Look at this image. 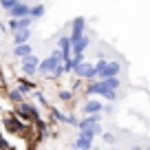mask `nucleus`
<instances>
[{
  "instance_id": "nucleus-3",
  "label": "nucleus",
  "mask_w": 150,
  "mask_h": 150,
  "mask_svg": "<svg viewBox=\"0 0 150 150\" xmlns=\"http://www.w3.org/2000/svg\"><path fill=\"white\" fill-rule=\"evenodd\" d=\"M22 73L27 75V77H33L35 73H40V60H38L35 55H27L22 57Z\"/></svg>"
},
{
  "instance_id": "nucleus-11",
  "label": "nucleus",
  "mask_w": 150,
  "mask_h": 150,
  "mask_svg": "<svg viewBox=\"0 0 150 150\" xmlns=\"http://www.w3.org/2000/svg\"><path fill=\"white\" fill-rule=\"evenodd\" d=\"M102 110H104V104H102V102L91 99V102L84 104V112H88V115H95V112H102Z\"/></svg>"
},
{
  "instance_id": "nucleus-2",
  "label": "nucleus",
  "mask_w": 150,
  "mask_h": 150,
  "mask_svg": "<svg viewBox=\"0 0 150 150\" xmlns=\"http://www.w3.org/2000/svg\"><path fill=\"white\" fill-rule=\"evenodd\" d=\"M86 95H102L104 99H108V102H115L117 99V91H112L106 86V82H93L91 80V84L86 86Z\"/></svg>"
},
{
  "instance_id": "nucleus-10",
  "label": "nucleus",
  "mask_w": 150,
  "mask_h": 150,
  "mask_svg": "<svg viewBox=\"0 0 150 150\" xmlns=\"http://www.w3.org/2000/svg\"><path fill=\"white\" fill-rule=\"evenodd\" d=\"M5 126H7V130H9V132H24V126L16 117H7L5 119Z\"/></svg>"
},
{
  "instance_id": "nucleus-5",
  "label": "nucleus",
  "mask_w": 150,
  "mask_h": 150,
  "mask_svg": "<svg viewBox=\"0 0 150 150\" xmlns=\"http://www.w3.org/2000/svg\"><path fill=\"white\" fill-rule=\"evenodd\" d=\"M75 148H80V150H93V137L80 130V135L75 137Z\"/></svg>"
},
{
  "instance_id": "nucleus-8",
  "label": "nucleus",
  "mask_w": 150,
  "mask_h": 150,
  "mask_svg": "<svg viewBox=\"0 0 150 150\" xmlns=\"http://www.w3.org/2000/svg\"><path fill=\"white\" fill-rule=\"evenodd\" d=\"M86 47H88V38H86V35H82L80 40H75V42H73V57L75 55H84Z\"/></svg>"
},
{
  "instance_id": "nucleus-21",
  "label": "nucleus",
  "mask_w": 150,
  "mask_h": 150,
  "mask_svg": "<svg viewBox=\"0 0 150 150\" xmlns=\"http://www.w3.org/2000/svg\"><path fill=\"white\" fill-rule=\"evenodd\" d=\"M73 150H80V148H73Z\"/></svg>"
},
{
  "instance_id": "nucleus-17",
  "label": "nucleus",
  "mask_w": 150,
  "mask_h": 150,
  "mask_svg": "<svg viewBox=\"0 0 150 150\" xmlns=\"http://www.w3.org/2000/svg\"><path fill=\"white\" fill-rule=\"evenodd\" d=\"M18 2H20V0H0V7H2L5 11H11Z\"/></svg>"
},
{
  "instance_id": "nucleus-4",
  "label": "nucleus",
  "mask_w": 150,
  "mask_h": 150,
  "mask_svg": "<svg viewBox=\"0 0 150 150\" xmlns=\"http://www.w3.org/2000/svg\"><path fill=\"white\" fill-rule=\"evenodd\" d=\"M31 22H33L31 16H27V18H11L7 27H9V31L16 33V31H20V29H29V27H31Z\"/></svg>"
},
{
  "instance_id": "nucleus-20",
  "label": "nucleus",
  "mask_w": 150,
  "mask_h": 150,
  "mask_svg": "<svg viewBox=\"0 0 150 150\" xmlns=\"http://www.w3.org/2000/svg\"><path fill=\"white\" fill-rule=\"evenodd\" d=\"M35 99H38V102H40V104H42V106H49V102H47V97H44V95H42V93H38V91H35Z\"/></svg>"
},
{
  "instance_id": "nucleus-18",
  "label": "nucleus",
  "mask_w": 150,
  "mask_h": 150,
  "mask_svg": "<svg viewBox=\"0 0 150 150\" xmlns=\"http://www.w3.org/2000/svg\"><path fill=\"white\" fill-rule=\"evenodd\" d=\"M60 99L64 104H69L71 99H73V93H71V91H60Z\"/></svg>"
},
{
  "instance_id": "nucleus-14",
  "label": "nucleus",
  "mask_w": 150,
  "mask_h": 150,
  "mask_svg": "<svg viewBox=\"0 0 150 150\" xmlns=\"http://www.w3.org/2000/svg\"><path fill=\"white\" fill-rule=\"evenodd\" d=\"M22 93H33L35 91V84L33 82H29V80H20V86H18Z\"/></svg>"
},
{
  "instance_id": "nucleus-7",
  "label": "nucleus",
  "mask_w": 150,
  "mask_h": 150,
  "mask_svg": "<svg viewBox=\"0 0 150 150\" xmlns=\"http://www.w3.org/2000/svg\"><path fill=\"white\" fill-rule=\"evenodd\" d=\"M7 13H9L11 18H27V16L31 13V7L24 5V2H18V5H16L11 11H7Z\"/></svg>"
},
{
  "instance_id": "nucleus-9",
  "label": "nucleus",
  "mask_w": 150,
  "mask_h": 150,
  "mask_svg": "<svg viewBox=\"0 0 150 150\" xmlns=\"http://www.w3.org/2000/svg\"><path fill=\"white\" fill-rule=\"evenodd\" d=\"M31 53H33V47H31V44H27V42H24V44H16V47H13V55L20 57V60L27 57V55H31Z\"/></svg>"
},
{
  "instance_id": "nucleus-1",
  "label": "nucleus",
  "mask_w": 150,
  "mask_h": 150,
  "mask_svg": "<svg viewBox=\"0 0 150 150\" xmlns=\"http://www.w3.org/2000/svg\"><path fill=\"white\" fill-rule=\"evenodd\" d=\"M95 66H97V77H102V80L115 77V75H119V71H122V64H119V62H108L106 57H99V60L95 62Z\"/></svg>"
},
{
  "instance_id": "nucleus-16",
  "label": "nucleus",
  "mask_w": 150,
  "mask_h": 150,
  "mask_svg": "<svg viewBox=\"0 0 150 150\" xmlns=\"http://www.w3.org/2000/svg\"><path fill=\"white\" fill-rule=\"evenodd\" d=\"M104 82H106V86H108V88H112V91H117L119 86H122V80H119L117 75H115V77H106Z\"/></svg>"
},
{
  "instance_id": "nucleus-6",
  "label": "nucleus",
  "mask_w": 150,
  "mask_h": 150,
  "mask_svg": "<svg viewBox=\"0 0 150 150\" xmlns=\"http://www.w3.org/2000/svg\"><path fill=\"white\" fill-rule=\"evenodd\" d=\"M84 29H86V20L84 18H75L73 20V33H71V40H80L82 35H84Z\"/></svg>"
},
{
  "instance_id": "nucleus-12",
  "label": "nucleus",
  "mask_w": 150,
  "mask_h": 150,
  "mask_svg": "<svg viewBox=\"0 0 150 150\" xmlns=\"http://www.w3.org/2000/svg\"><path fill=\"white\" fill-rule=\"evenodd\" d=\"M29 38H31V29H20L13 33V44H24Z\"/></svg>"
},
{
  "instance_id": "nucleus-19",
  "label": "nucleus",
  "mask_w": 150,
  "mask_h": 150,
  "mask_svg": "<svg viewBox=\"0 0 150 150\" xmlns=\"http://www.w3.org/2000/svg\"><path fill=\"white\" fill-rule=\"evenodd\" d=\"M102 139L106 141V144H115V141H117V139H115V135H110V132H102Z\"/></svg>"
},
{
  "instance_id": "nucleus-13",
  "label": "nucleus",
  "mask_w": 150,
  "mask_h": 150,
  "mask_svg": "<svg viewBox=\"0 0 150 150\" xmlns=\"http://www.w3.org/2000/svg\"><path fill=\"white\" fill-rule=\"evenodd\" d=\"M22 91H20V88H11L9 91V99H11V102H13V104H22Z\"/></svg>"
},
{
  "instance_id": "nucleus-15",
  "label": "nucleus",
  "mask_w": 150,
  "mask_h": 150,
  "mask_svg": "<svg viewBox=\"0 0 150 150\" xmlns=\"http://www.w3.org/2000/svg\"><path fill=\"white\" fill-rule=\"evenodd\" d=\"M44 11H47L44 5H35V7H31V13H29V16H31L33 20H38V18H42V16H44Z\"/></svg>"
}]
</instances>
